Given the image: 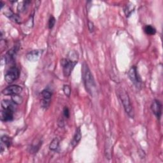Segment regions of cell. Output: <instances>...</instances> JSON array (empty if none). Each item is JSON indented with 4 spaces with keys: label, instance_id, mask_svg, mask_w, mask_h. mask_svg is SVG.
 Listing matches in <instances>:
<instances>
[{
    "label": "cell",
    "instance_id": "cell-13",
    "mask_svg": "<svg viewBox=\"0 0 163 163\" xmlns=\"http://www.w3.org/2000/svg\"><path fill=\"white\" fill-rule=\"evenodd\" d=\"M112 145L110 140L108 139L106 140L105 143V154L106 159H110L112 158Z\"/></svg>",
    "mask_w": 163,
    "mask_h": 163
},
{
    "label": "cell",
    "instance_id": "cell-15",
    "mask_svg": "<svg viewBox=\"0 0 163 163\" xmlns=\"http://www.w3.org/2000/svg\"><path fill=\"white\" fill-rule=\"evenodd\" d=\"M59 139L58 138H54L49 145L50 150L52 151H57V149L59 147Z\"/></svg>",
    "mask_w": 163,
    "mask_h": 163
},
{
    "label": "cell",
    "instance_id": "cell-20",
    "mask_svg": "<svg viewBox=\"0 0 163 163\" xmlns=\"http://www.w3.org/2000/svg\"><path fill=\"white\" fill-rule=\"evenodd\" d=\"M30 3V2H28V1H26V2H24L21 3V5H19L18 6V10L21 12H24L25 10H26V7H28V5Z\"/></svg>",
    "mask_w": 163,
    "mask_h": 163
},
{
    "label": "cell",
    "instance_id": "cell-3",
    "mask_svg": "<svg viewBox=\"0 0 163 163\" xmlns=\"http://www.w3.org/2000/svg\"><path fill=\"white\" fill-rule=\"evenodd\" d=\"M70 53L72 54L71 57L72 58V59L71 58H64L61 59V64L63 68V75L65 77H69L71 75L75 65L78 63L77 59H73V53H72V52Z\"/></svg>",
    "mask_w": 163,
    "mask_h": 163
},
{
    "label": "cell",
    "instance_id": "cell-17",
    "mask_svg": "<svg viewBox=\"0 0 163 163\" xmlns=\"http://www.w3.org/2000/svg\"><path fill=\"white\" fill-rule=\"evenodd\" d=\"M144 31H145V33L148 35H154L156 33V29L154 28L153 26H152L151 25H147L145 27Z\"/></svg>",
    "mask_w": 163,
    "mask_h": 163
},
{
    "label": "cell",
    "instance_id": "cell-10",
    "mask_svg": "<svg viewBox=\"0 0 163 163\" xmlns=\"http://www.w3.org/2000/svg\"><path fill=\"white\" fill-rule=\"evenodd\" d=\"M42 52V50H33L27 54L26 58L30 62H36L40 58Z\"/></svg>",
    "mask_w": 163,
    "mask_h": 163
},
{
    "label": "cell",
    "instance_id": "cell-6",
    "mask_svg": "<svg viewBox=\"0 0 163 163\" xmlns=\"http://www.w3.org/2000/svg\"><path fill=\"white\" fill-rule=\"evenodd\" d=\"M41 95L42 97L41 100V106H42V108L47 109L50 105L52 93L49 89H44L41 93Z\"/></svg>",
    "mask_w": 163,
    "mask_h": 163
},
{
    "label": "cell",
    "instance_id": "cell-25",
    "mask_svg": "<svg viewBox=\"0 0 163 163\" xmlns=\"http://www.w3.org/2000/svg\"><path fill=\"white\" fill-rule=\"evenodd\" d=\"M58 125L59 126V127L61 128H63L64 125V119L63 118L60 119L58 121Z\"/></svg>",
    "mask_w": 163,
    "mask_h": 163
},
{
    "label": "cell",
    "instance_id": "cell-21",
    "mask_svg": "<svg viewBox=\"0 0 163 163\" xmlns=\"http://www.w3.org/2000/svg\"><path fill=\"white\" fill-rule=\"evenodd\" d=\"M133 5L130 4V5H127L126 6V8L125 9V13H126V15L127 17L129 16L131 13L134 11V8H133Z\"/></svg>",
    "mask_w": 163,
    "mask_h": 163
},
{
    "label": "cell",
    "instance_id": "cell-12",
    "mask_svg": "<svg viewBox=\"0 0 163 163\" xmlns=\"http://www.w3.org/2000/svg\"><path fill=\"white\" fill-rule=\"evenodd\" d=\"M82 138V133H81V130H80V128L78 127L77 128V129H76V132L75 133V135L73 137V138L72 140V141L71 142V145L74 148L75 147L78 143L80 142Z\"/></svg>",
    "mask_w": 163,
    "mask_h": 163
},
{
    "label": "cell",
    "instance_id": "cell-5",
    "mask_svg": "<svg viewBox=\"0 0 163 163\" xmlns=\"http://www.w3.org/2000/svg\"><path fill=\"white\" fill-rule=\"evenodd\" d=\"M128 77L133 84L137 88H140L142 87V80L137 72V67L134 66L131 68V69L128 72Z\"/></svg>",
    "mask_w": 163,
    "mask_h": 163
},
{
    "label": "cell",
    "instance_id": "cell-22",
    "mask_svg": "<svg viewBox=\"0 0 163 163\" xmlns=\"http://www.w3.org/2000/svg\"><path fill=\"white\" fill-rule=\"evenodd\" d=\"M55 24H56V19L54 18V16H50L49 20V28L52 29Z\"/></svg>",
    "mask_w": 163,
    "mask_h": 163
},
{
    "label": "cell",
    "instance_id": "cell-19",
    "mask_svg": "<svg viewBox=\"0 0 163 163\" xmlns=\"http://www.w3.org/2000/svg\"><path fill=\"white\" fill-rule=\"evenodd\" d=\"M63 92L67 97H70L71 95V88L68 85H64L63 87Z\"/></svg>",
    "mask_w": 163,
    "mask_h": 163
},
{
    "label": "cell",
    "instance_id": "cell-1",
    "mask_svg": "<svg viewBox=\"0 0 163 163\" xmlns=\"http://www.w3.org/2000/svg\"><path fill=\"white\" fill-rule=\"evenodd\" d=\"M82 78L87 92L91 96H93L96 90V85L89 68L86 63H84L82 66Z\"/></svg>",
    "mask_w": 163,
    "mask_h": 163
},
{
    "label": "cell",
    "instance_id": "cell-24",
    "mask_svg": "<svg viewBox=\"0 0 163 163\" xmlns=\"http://www.w3.org/2000/svg\"><path fill=\"white\" fill-rule=\"evenodd\" d=\"M88 28H89V30L91 33L93 32L94 31V24L93 22H92L91 21H89L88 22Z\"/></svg>",
    "mask_w": 163,
    "mask_h": 163
},
{
    "label": "cell",
    "instance_id": "cell-2",
    "mask_svg": "<svg viewBox=\"0 0 163 163\" xmlns=\"http://www.w3.org/2000/svg\"><path fill=\"white\" fill-rule=\"evenodd\" d=\"M117 92L119 98L122 105H123L125 112H126V114L128 115V116L130 118L133 119L134 117L133 108L132 106V105H131L129 97V95L127 93L126 91H125L124 89H122V88H119L117 90Z\"/></svg>",
    "mask_w": 163,
    "mask_h": 163
},
{
    "label": "cell",
    "instance_id": "cell-16",
    "mask_svg": "<svg viewBox=\"0 0 163 163\" xmlns=\"http://www.w3.org/2000/svg\"><path fill=\"white\" fill-rule=\"evenodd\" d=\"M1 141L4 144V145L5 147H7V148H9L12 143V138L10 137H9L8 136H7V135L2 136V138H1Z\"/></svg>",
    "mask_w": 163,
    "mask_h": 163
},
{
    "label": "cell",
    "instance_id": "cell-8",
    "mask_svg": "<svg viewBox=\"0 0 163 163\" xmlns=\"http://www.w3.org/2000/svg\"><path fill=\"white\" fill-rule=\"evenodd\" d=\"M151 110L158 120H160L162 115V103L159 100H154L151 105Z\"/></svg>",
    "mask_w": 163,
    "mask_h": 163
},
{
    "label": "cell",
    "instance_id": "cell-11",
    "mask_svg": "<svg viewBox=\"0 0 163 163\" xmlns=\"http://www.w3.org/2000/svg\"><path fill=\"white\" fill-rule=\"evenodd\" d=\"M13 115H14V110L3 109L1 112L0 118L3 122H10L13 119Z\"/></svg>",
    "mask_w": 163,
    "mask_h": 163
},
{
    "label": "cell",
    "instance_id": "cell-18",
    "mask_svg": "<svg viewBox=\"0 0 163 163\" xmlns=\"http://www.w3.org/2000/svg\"><path fill=\"white\" fill-rule=\"evenodd\" d=\"M12 100L16 105H20L23 102V98L19 94H15L12 96Z\"/></svg>",
    "mask_w": 163,
    "mask_h": 163
},
{
    "label": "cell",
    "instance_id": "cell-7",
    "mask_svg": "<svg viewBox=\"0 0 163 163\" xmlns=\"http://www.w3.org/2000/svg\"><path fill=\"white\" fill-rule=\"evenodd\" d=\"M22 91V87L17 85H12L4 89L2 91V94L5 96H13L15 94H19Z\"/></svg>",
    "mask_w": 163,
    "mask_h": 163
},
{
    "label": "cell",
    "instance_id": "cell-4",
    "mask_svg": "<svg viewBox=\"0 0 163 163\" xmlns=\"http://www.w3.org/2000/svg\"><path fill=\"white\" fill-rule=\"evenodd\" d=\"M20 76V71L17 67L13 66L7 72L5 75V80L8 84H12L17 80Z\"/></svg>",
    "mask_w": 163,
    "mask_h": 163
},
{
    "label": "cell",
    "instance_id": "cell-14",
    "mask_svg": "<svg viewBox=\"0 0 163 163\" xmlns=\"http://www.w3.org/2000/svg\"><path fill=\"white\" fill-rule=\"evenodd\" d=\"M15 103L12 101V100H3L2 101V106L4 110H12L15 111Z\"/></svg>",
    "mask_w": 163,
    "mask_h": 163
},
{
    "label": "cell",
    "instance_id": "cell-23",
    "mask_svg": "<svg viewBox=\"0 0 163 163\" xmlns=\"http://www.w3.org/2000/svg\"><path fill=\"white\" fill-rule=\"evenodd\" d=\"M63 116L65 118H69L70 117V110L68 108L67 106H65L63 109Z\"/></svg>",
    "mask_w": 163,
    "mask_h": 163
},
{
    "label": "cell",
    "instance_id": "cell-9",
    "mask_svg": "<svg viewBox=\"0 0 163 163\" xmlns=\"http://www.w3.org/2000/svg\"><path fill=\"white\" fill-rule=\"evenodd\" d=\"M19 49V45H15L7 52L5 56V61L7 64L10 63L14 61Z\"/></svg>",
    "mask_w": 163,
    "mask_h": 163
}]
</instances>
